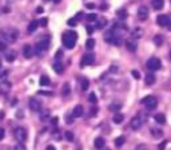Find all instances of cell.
I'll use <instances>...</instances> for the list:
<instances>
[{
  "instance_id": "27",
  "label": "cell",
  "mask_w": 171,
  "mask_h": 150,
  "mask_svg": "<svg viewBox=\"0 0 171 150\" xmlns=\"http://www.w3.org/2000/svg\"><path fill=\"white\" fill-rule=\"evenodd\" d=\"M49 82H51V80H49V78L47 75H43V77L40 78V84H42V86H48Z\"/></svg>"
},
{
  "instance_id": "1",
  "label": "cell",
  "mask_w": 171,
  "mask_h": 150,
  "mask_svg": "<svg viewBox=\"0 0 171 150\" xmlns=\"http://www.w3.org/2000/svg\"><path fill=\"white\" fill-rule=\"evenodd\" d=\"M76 40H78V34L74 32V31H66L63 34V44L66 48L72 50L76 44Z\"/></svg>"
},
{
  "instance_id": "16",
  "label": "cell",
  "mask_w": 171,
  "mask_h": 150,
  "mask_svg": "<svg viewBox=\"0 0 171 150\" xmlns=\"http://www.w3.org/2000/svg\"><path fill=\"white\" fill-rule=\"evenodd\" d=\"M151 5H152V8H154V9L160 11V9L163 8V5H164V2H163V0H152Z\"/></svg>"
},
{
  "instance_id": "30",
  "label": "cell",
  "mask_w": 171,
  "mask_h": 150,
  "mask_svg": "<svg viewBox=\"0 0 171 150\" xmlns=\"http://www.w3.org/2000/svg\"><path fill=\"white\" fill-rule=\"evenodd\" d=\"M120 107H122V105H120V103H112V105H110V110L111 111H115V112L119 111Z\"/></svg>"
},
{
  "instance_id": "37",
  "label": "cell",
  "mask_w": 171,
  "mask_h": 150,
  "mask_svg": "<svg viewBox=\"0 0 171 150\" xmlns=\"http://www.w3.org/2000/svg\"><path fill=\"white\" fill-rule=\"evenodd\" d=\"M76 23H78V19H76V18H72V19H68V21H67V24H68V26H71V27H74V26H76Z\"/></svg>"
},
{
  "instance_id": "40",
  "label": "cell",
  "mask_w": 171,
  "mask_h": 150,
  "mask_svg": "<svg viewBox=\"0 0 171 150\" xmlns=\"http://www.w3.org/2000/svg\"><path fill=\"white\" fill-rule=\"evenodd\" d=\"M15 150H27V149H26V146L23 145V142H19L16 146H15Z\"/></svg>"
},
{
  "instance_id": "14",
  "label": "cell",
  "mask_w": 171,
  "mask_h": 150,
  "mask_svg": "<svg viewBox=\"0 0 171 150\" xmlns=\"http://www.w3.org/2000/svg\"><path fill=\"white\" fill-rule=\"evenodd\" d=\"M83 112H84V107H83L82 105H78V106H75V109H74V111H72V117L80 118L83 115Z\"/></svg>"
},
{
  "instance_id": "6",
  "label": "cell",
  "mask_w": 171,
  "mask_h": 150,
  "mask_svg": "<svg viewBox=\"0 0 171 150\" xmlns=\"http://www.w3.org/2000/svg\"><path fill=\"white\" fill-rule=\"evenodd\" d=\"M4 38L8 40V42H15V40L17 39V36H19V32H17V30H14V28H11V30H7L4 34Z\"/></svg>"
},
{
  "instance_id": "55",
  "label": "cell",
  "mask_w": 171,
  "mask_h": 150,
  "mask_svg": "<svg viewBox=\"0 0 171 150\" xmlns=\"http://www.w3.org/2000/svg\"><path fill=\"white\" fill-rule=\"evenodd\" d=\"M87 7H88V8H94L95 5H94V4H87Z\"/></svg>"
},
{
  "instance_id": "23",
  "label": "cell",
  "mask_w": 171,
  "mask_h": 150,
  "mask_svg": "<svg viewBox=\"0 0 171 150\" xmlns=\"http://www.w3.org/2000/svg\"><path fill=\"white\" fill-rule=\"evenodd\" d=\"M155 122H158V123H160V125H163V123H166V117H164V114H157L155 115Z\"/></svg>"
},
{
  "instance_id": "12",
  "label": "cell",
  "mask_w": 171,
  "mask_h": 150,
  "mask_svg": "<svg viewBox=\"0 0 171 150\" xmlns=\"http://www.w3.org/2000/svg\"><path fill=\"white\" fill-rule=\"evenodd\" d=\"M169 20H170V16H167V15H159V16L157 18V23L159 24L160 27H167Z\"/></svg>"
},
{
  "instance_id": "49",
  "label": "cell",
  "mask_w": 171,
  "mask_h": 150,
  "mask_svg": "<svg viewBox=\"0 0 171 150\" xmlns=\"http://www.w3.org/2000/svg\"><path fill=\"white\" fill-rule=\"evenodd\" d=\"M96 112H98V109L94 107V109H92V110H91V115H95Z\"/></svg>"
},
{
  "instance_id": "33",
  "label": "cell",
  "mask_w": 171,
  "mask_h": 150,
  "mask_svg": "<svg viewBox=\"0 0 171 150\" xmlns=\"http://www.w3.org/2000/svg\"><path fill=\"white\" fill-rule=\"evenodd\" d=\"M80 86H82V90H87L88 89V86H90V80L88 79H82V82H80Z\"/></svg>"
},
{
  "instance_id": "5",
  "label": "cell",
  "mask_w": 171,
  "mask_h": 150,
  "mask_svg": "<svg viewBox=\"0 0 171 150\" xmlns=\"http://www.w3.org/2000/svg\"><path fill=\"white\" fill-rule=\"evenodd\" d=\"M147 67L150 68L151 71H157V70H159V68L162 67V62H160V59H158V58H150L147 60Z\"/></svg>"
},
{
  "instance_id": "9",
  "label": "cell",
  "mask_w": 171,
  "mask_h": 150,
  "mask_svg": "<svg viewBox=\"0 0 171 150\" xmlns=\"http://www.w3.org/2000/svg\"><path fill=\"white\" fill-rule=\"evenodd\" d=\"M12 89V83L8 80H2L0 82V94H8Z\"/></svg>"
},
{
  "instance_id": "36",
  "label": "cell",
  "mask_w": 171,
  "mask_h": 150,
  "mask_svg": "<svg viewBox=\"0 0 171 150\" xmlns=\"http://www.w3.org/2000/svg\"><path fill=\"white\" fill-rule=\"evenodd\" d=\"M88 101L91 103H96V101H98V98H96V94L95 93H91L88 96Z\"/></svg>"
},
{
  "instance_id": "43",
  "label": "cell",
  "mask_w": 171,
  "mask_h": 150,
  "mask_svg": "<svg viewBox=\"0 0 171 150\" xmlns=\"http://www.w3.org/2000/svg\"><path fill=\"white\" fill-rule=\"evenodd\" d=\"M48 115H49V112H48V111H44V114L42 112V118H40V119H42V121L48 119Z\"/></svg>"
},
{
  "instance_id": "62",
  "label": "cell",
  "mask_w": 171,
  "mask_h": 150,
  "mask_svg": "<svg viewBox=\"0 0 171 150\" xmlns=\"http://www.w3.org/2000/svg\"><path fill=\"white\" fill-rule=\"evenodd\" d=\"M107 150H108V149H107Z\"/></svg>"
},
{
  "instance_id": "60",
  "label": "cell",
  "mask_w": 171,
  "mask_h": 150,
  "mask_svg": "<svg viewBox=\"0 0 171 150\" xmlns=\"http://www.w3.org/2000/svg\"><path fill=\"white\" fill-rule=\"evenodd\" d=\"M170 60H171V51H170Z\"/></svg>"
},
{
  "instance_id": "38",
  "label": "cell",
  "mask_w": 171,
  "mask_h": 150,
  "mask_svg": "<svg viewBox=\"0 0 171 150\" xmlns=\"http://www.w3.org/2000/svg\"><path fill=\"white\" fill-rule=\"evenodd\" d=\"M47 21H48V19H47V18H43V19H40V20H39V26L46 27V26H47Z\"/></svg>"
},
{
  "instance_id": "61",
  "label": "cell",
  "mask_w": 171,
  "mask_h": 150,
  "mask_svg": "<svg viewBox=\"0 0 171 150\" xmlns=\"http://www.w3.org/2000/svg\"><path fill=\"white\" fill-rule=\"evenodd\" d=\"M170 2H171V0H170Z\"/></svg>"
},
{
  "instance_id": "50",
  "label": "cell",
  "mask_w": 171,
  "mask_h": 150,
  "mask_svg": "<svg viewBox=\"0 0 171 150\" xmlns=\"http://www.w3.org/2000/svg\"><path fill=\"white\" fill-rule=\"evenodd\" d=\"M46 150H56V149H55V146L49 145V146H47V148H46Z\"/></svg>"
},
{
  "instance_id": "21",
  "label": "cell",
  "mask_w": 171,
  "mask_h": 150,
  "mask_svg": "<svg viewBox=\"0 0 171 150\" xmlns=\"http://www.w3.org/2000/svg\"><path fill=\"white\" fill-rule=\"evenodd\" d=\"M38 26H39V21H38V20H32V21H31V23L28 24L27 30H28V32H33V31H36Z\"/></svg>"
},
{
  "instance_id": "47",
  "label": "cell",
  "mask_w": 171,
  "mask_h": 150,
  "mask_svg": "<svg viewBox=\"0 0 171 150\" xmlns=\"http://www.w3.org/2000/svg\"><path fill=\"white\" fill-rule=\"evenodd\" d=\"M7 74H8V71L4 70L3 73H0V78H5V77H7Z\"/></svg>"
},
{
  "instance_id": "44",
  "label": "cell",
  "mask_w": 171,
  "mask_h": 150,
  "mask_svg": "<svg viewBox=\"0 0 171 150\" xmlns=\"http://www.w3.org/2000/svg\"><path fill=\"white\" fill-rule=\"evenodd\" d=\"M132 75H134V78H135V79H139V78H141V74H139V71H136V70L132 71Z\"/></svg>"
},
{
  "instance_id": "22",
  "label": "cell",
  "mask_w": 171,
  "mask_h": 150,
  "mask_svg": "<svg viewBox=\"0 0 171 150\" xmlns=\"http://www.w3.org/2000/svg\"><path fill=\"white\" fill-rule=\"evenodd\" d=\"M123 119H124V115L120 114V112H116V114L114 115V118H112L114 123H122Z\"/></svg>"
},
{
  "instance_id": "25",
  "label": "cell",
  "mask_w": 171,
  "mask_h": 150,
  "mask_svg": "<svg viewBox=\"0 0 171 150\" xmlns=\"http://www.w3.org/2000/svg\"><path fill=\"white\" fill-rule=\"evenodd\" d=\"M132 36L135 38V39H138V38H142L143 36V30L142 28H135L132 32Z\"/></svg>"
},
{
  "instance_id": "57",
  "label": "cell",
  "mask_w": 171,
  "mask_h": 150,
  "mask_svg": "<svg viewBox=\"0 0 171 150\" xmlns=\"http://www.w3.org/2000/svg\"><path fill=\"white\" fill-rule=\"evenodd\" d=\"M3 117H4V112L2 111V112H0V119H3Z\"/></svg>"
},
{
  "instance_id": "18",
  "label": "cell",
  "mask_w": 171,
  "mask_h": 150,
  "mask_svg": "<svg viewBox=\"0 0 171 150\" xmlns=\"http://www.w3.org/2000/svg\"><path fill=\"white\" fill-rule=\"evenodd\" d=\"M5 59H7V62H14L15 59H16V52H15L14 50L7 51V54H5Z\"/></svg>"
},
{
  "instance_id": "17",
  "label": "cell",
  "mask_w": 171,
  "mask_h": 150,
  "mask_svg": "<svg viewBox=\"0 0 171 150\" xmlns=\"http://www.w3.org/2000/svg\"><path fill=\"white\" fill-rule=\"evenodd\" d=\"M144 82H146L147 86L154 84L155 83V75L154 74H147V75H146V78H144Z\"/></svg>"
},
{
  "instance_id": "3",
  "label": "cell",
  "mask_w": 171,
  "mask_h": 150,
  "mask_svg": "<svg viewBox=\"0 0 171 150\" xmlns=\"http://www.w3.org/2000/svg\"><path fill=\"white\" fill-rule=\"evenodd\" d=\"M142 105H144L148 110H154V109L158 106V99L152 95H148V96H146V98L142 99Z\"/></svg>"
},
{
  "instance_id": "31",
  "label": "cell",
  "mask_w": 171,
  "mask_h": 150,
  "mask_svg": "<svg viewBox=\"0 0 171 150\" xmlns=\"http://www.w3.org/2000/svg\"><path fill=\"white\" fill-rule=\"evenodd\" d=\"M116 15H118V18L122 19V20H124V19L127 18V12H126V9H119V11L116 12Z\"/></svg>"
},
{
  "instance_id": "46",
  "label": "cell",
  "mask_w": 171,
  "mask_h": 150,
  "mask_svg": "<svg viewBox=\"0 0 171 150\" xmlns=\"http://www.w3.org/2000/svg\"><path fill=\"white\" fill-rule=\"evenodd\" d=\"M87 32H88V34H90V35H91V34H92V32H94V28H92L91 26H87Z\"/></svg>"
},
{
  "instance_id": "7",
  "label": "cell",
  "mask_w": 171,
  "mask_h": 150,
  "mask_svg": "<svg viewBox=\"0 0 171 150\" xmlns=\"http://www.w3.org/2000/svg\"><path fill=\"white\" fill-rule=\"evenodd\" d=\"M94 62H95V55L94 54H86V55H83V58H82V62H80V66L82 67H84V66H90V64H94Z\"/></svg>"
},
{
  "instance_id": "29",
  "label": "cell",
  "mask_w": 171,
  "mask_h": 150,
  "mask_svg": "<svg viewBox=\"0 0 171 150\" xmlns=\"http://www.w3.org/2000/svg\"><path fill=\"white\" fill-rule=\"evenodd\" d=\"M124 142H126V139H124V137H118L116 139H115V146H118V148H120V146L124 145Z\"/></svg>"
},
{
  "instance_id": "39",
  "label": "cell",
  "mask_w": 171,
  "mask_h": 150,
  "mask_svg": "<svg viewBox=\"0 0 171 150\" xmlns=\"http://www.w3.org/2000/svg\"><path fill=\"white\" fill-rule=\"evenodd\" d=\"M155 44H157V46H160L162 44V42H163V38H162V36H155Z\"/></svg>"
},
{
  "instance_id": "56",
  "label": "cell",
  "mask_w": 171,
  "mask_h": 150,
  "mask_svg": "<svg viewBox=\"0 0 171 150\" xmlns=\"http://www.w3.org/2000/svg\"><path fill=\"white\" fill-rule=\"evenodd\" d=\"M52 123H58V118H54V119H52Z\"/></svg>"
},
{
  "instance_id": "53",
  "label": "cell",
  "mask_w": 171,
  "mask_h": 150,
  "mask_svg": "<svg viewBox=\"0 0 171 150\" xmlns=\"http://www.w3.org/2000/svg\"><path fill=\"white\" fill-rule=\"evenodd\" d=\"M36 12H38V14H40V12H43V8H42V7H39L38 9H36Z\"/></svg>"
},
{
  "instance_id": "24",
  "label": "cell",
  "mask_w": 171,
  "mask_h": 150,
  "mask_svg": "<svg viewBox=\"0 0 171 150\" xmlns=\"http://www.w3.org/2000/svg\"><path fill=\"white\" fill-rule=\"evenodd\" d=\"M106 24H107V19H104V18H100V19H98V23H96V28H99V30H102Z\"/></svg>"
},
{
  "instance_id": "8",
  "label": "cell",
  "mask_w": 171,
  "mask_h": 150,
  "mask_svg": "<svg viewBox=\"0 0 171 150\" xmlns=\"http://www.w3.org/2000/svg\"><path fill=\"white\" fill-rule=\"evenodd\" d=\"M143 125V119L141 118V115H136V117H134L131 122H130V126H131L132 130H139L142 127Z\"/></svg>"
},
{
  "instance_id": "28",
  "label": "cell",
  "mask_w": 171,
  "mask_h": 150,
  "mask_svg": "<svg viewBox=\"0 0 171 150\" xmlns=\"http://www.w3.org/2000/svg\"><path fill=\"white\" fill-rule=\"evenodd\" d=\"M64 138H66L68 142H72V141L75 139V135H74V133H71V131H66V133H64Z\"/></svg>"
},
{
  "instance_id": "48",
  "label": "cell",
  "mask_w": 171,
  "mask_h": 150,
  "mask_svg": "<svg viewBox=\"0 0 171 150\" xmlns=\"http://www.w3.org/2000/svg\"><path fill=\"white\" fill-rule=\"evenodd\" d=\"M166 141H163V143H162V145H159V150H164V146H166Z\"/></svg>"
},
{
  "instance_id": "32",
  "label": "cell",
  "mask_w": 171,
  "mask_h": 150,
  "mask_svg": "<svg viewBox=\"0 0 171 150\" xmlns=\"http://www.w3.org/2000/svg\"><path fill=\"white\" fill-rule=\"evenodd\" d=\"M151 134H152L154 137H162V134H163V133H162V130H160V129L152 127V129H151Z\"/></svg>"
},
{
  "instance_id": "45",
  "label": "cell",
  "mask_w": 171,
  "mask_h": 150,
  "mask_svg": "<svg viewBox=\"0 0 171 150\" xmlns=\"http://www.w3.org/2000/svg\"><path fill=\"white\" fill-rule=\"evenodd\" d=\"M4 135H5V131H4V129H0V141L4 139Z\"/></svg>"
},
{
  "instance_id": "2",
  "label": "cell",
  "mask_w": 171,
  "mask_h": 150,
  "mask_svg": "<svg viewBox=\"0 0 171 150\" xmlns=\"http://www.w3.org/2000/svg\"><path fill=\"white\" fill-rule=\"evenodd\" d=\"M48 47H49V39L47 38V39H44V40H42V42L36 43L35 47H33V50H35V54L36 55L42 56L48 50Z\"/></svg>"
},
{
  "instance_id": "13",
  "label": "cell",
  "mask_w": 171,
  "mask_h": 150,
  "mask_svg": "<svg viewBox=\"0 0 171 150\" xmlns=\"http://www.w3.org/2000/svg\"><path fill=\"white\" fill-rule=\"evenodd\" d=\"M138 18L139 20H147L148 18V8L147 7H141L138 9Z\"/></svg>"
},
{
  "instance_id": "19",
  "label": "cell",
  "mask_w": 171,
  "mask_h": 150,
  "mask_svg": "<svg viewBox=\"0 0 171 150\" xmlns=\"http://www.w3.org/2000/svg\"><path fill=\"white\" fill-rule=\"evenodd\" d=\"M54 70H55V73L62 74L64 71V64L60 63V62H56V63H54Z\"/></svg>"
},
{
  "instance_id": "4",
  "label": "cell",
  "mask_w": 171,
  "mask_h": 150,
  "mask_svg": "<svg viewBox=\"0 0 171 150\" xmlns=\"http://www.w3.org/2000/svg\"><path fill=\"white\" fill-rule=\"evenodd\" d=\"M14 137L16 141L24 143L27 141V130L24 129V127H16L14 131Z\"/></svg>"
},
{
  "instance_id": "26",
  "label": "cell",
  "mask_w": 171,
  "mask_h": 150,
  "mask_svg": "<svg viewBox=\"0 0 171 150\" xmlns=\"http://www.w3.org/2000/svg\"><path fill=\"white\" fill-rule=\"evenodd\" d=\"M70 91H71V90H70V84L66 83L63 86V89H62V94H63V96H68V95H70Z\"/></svg>"
},
{
  "instance_id": "10",
  "label": "cell",
  "mask_w": 171,
  "mask_h": 150,
  "mask_svg": "<svg viewBox=\"0 0 171 150\" xmlns=\"http://www.w3.org/2000/svg\"><path fill=\"white\" fill-rule=\"evenodd\" d=\"M28 106L32 111H40V109H42V103H40V101H38L36 98H31L30 102H28Z\"/></svg>"
},
{
  "instance_id": "41",
  "label": "cell",
  "mask_w": 171,
  "mask_h": 150,
  "mask_svg": "<svg viewBox=\"0 0 171 150\" xmlns=\"http://www.w3.org/2000/svg\"><path fill=\"white\" fill-rule=\"evenodd\" d=\"M5 48H7V43L4 40H0V51H4Z\"/></svg>"
},
{
  "instance_id": "52",
  "label": "cell",
  "mask_w": 171,
  "mask_h": 150,
  "mask_svg": "<svg viewBox=\"0 0 171 150\" xmlns=\"http://www.w3.org/2000/svg\"><path fill=\"white\" fill-rule=\"evenodd\" d=\"M82 16H83V14H82V12H79V14L76 15V19H80V18H82Z\"/></svg>"
},
{
  "instance_id": "34",
  "label": "cell",
  "mask_w": 171,
  "mask_h": 150,
  "mask_svg": "<svg viewBox=\"0 0 171 150\" xmlns=\"http://www.w3.org/2000/svg\"><path fill=\"white\" fill-rule=\"evenodd\" d=\"M86 20L96 21V20H98V16H96V14H88V15H86Z\"/></svg>"
},
{
  "instance_id": "54",
  "label": "cell",
  "mask_w": 171,
  "mask_h": 150,
  "mask_svg": "<svg viewBox=\"0 0 171 150\" xmlns=\"http://www.w3.org/2000/svg\"><path fill=\"white\" fill-rule=\"evenodd\" d=\"M167 27H169V30H171V18H170V20H169V24H167Z\"/></svg>"
},
{
  "instance_id": "59",
  "label": "cell",
  "mask_w": 171,
  "mask_h": 150,
  "mask_svg": "<svg viewBox=\"0 0 171 150\" xmlns=\"http://www.w3.org/2000/svg\"><path fill=\"white\" fill-rule=\"evenodd\" d=\"M0 68H2V59H0Z\"/></svg>"
},
{
  "instance_id": "11",
  "label": "cell",
  "mask_w": 171,
  "mask_h": 150,
  "mask_svg": "<svg viewBox=\"0 0 171 150\" xmlns=\"http://www.w3.org/2000/svg\"><path fill=\"white\" fill-rule=\"evenodd\" d=\"M23 54H24V56H26L27 59H30V58H32L33 54H35V50L32 48V46H31V44H24Z\"/></svg>"
},
{
  "instance_id": "51",
  "label": "cell",
  "mask_w": 171,
  "mask_h": 150,
  "mask_svg": "<svg viewBox=\"0 0 171 150\" xmlns=\"http://www.w3.org/2000/svg\"><path fill=\"white\" fill-rule=\"evenodd\" d=\"M60 56H62V51H58V54H56V59H60Z\"/></svg>"
},
{
  "instance_id": "42",
  "label": "cell",
  "mask_w": 171,
  "mask_h": 150,
  "mask_svg": "<svg viewBox=\"0 0 171 150\" xmlns=\"http://www.w3.org/2000/svg\"><path fill=\"white\" fill-rule=\"evenodd\" d=\"M135 150H147V145H144V143H141V145L136 146Z\"/></svg>"
},
{
  "instance_id": "15",
  "label": "cell",
  "mask_w": 171,
  "mask_h": 150,
  "mask_svg": "<svg viewBox=\"0 0 171 150\" xmlns=\"http://www.w3.org/2000/svg\"><path fill=\"white\" fill-rule=\"evenodd\" d=\"M126 47H127V50H128V51L135 52L136 48H138V43H136L134 39H130V40H127V42H126Z\"/></svg>"
},
{
  "instance_id": "58",
  "label": "cell",
  "mask_w": 171,
  "mask_h": 150,
  "mask_svg": "<svg viewBox=\"0 0 171 150\" xmlns=\"http://www.w3.org/2000/svg\"><path fill=\"white\" fill-rule=\"evenodd\" d=\"M54 3H60V0H52Z\"/></svg>"
},
{
  "instance_id": "20",
  "label": "cell",
  "mask_w": 171,
  "mask_h": 150,
  "mask_svg": "<svg viewBox=\"0 0 171 150\" xmlns=\"http://www.w3.org/2000/svg\"><path fill=\"white\" fill-rule=\"evenodd\" d=\"M104 145H106V141L102 138V137H99V138L95 139V148L96 149H103Z\"/></svg>"
},
{
  "instance_id": "35",
  "label": "cell",
  "mask_w": 171,
  "mask_h": 150,
  "mask_svg": "<svg viewBox=\"0 0 171 150\" xmlns=\"http://www.w3.org/2000/svg\"><path fill=\"white\" fill-rule=\"evenodd\" d=\"M86 47H87L88 50H92V48L95 47V40H94V39H88V40L86 42Z\"/></svg>"
}]
</instances>
